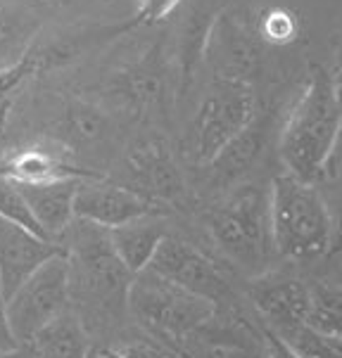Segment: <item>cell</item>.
<instances>
[{"mask_svg":"<svg viewBox=\"0 0 342 358\" xmlns=\"http://www.w3.org/2000/svg\"><path fill=\"white\" fill-rule=\"evenodd\" d=\"M0 218L8 223H15V226H20V228L32 230V233L41 235V238L50 240L46 233H43L39 221H36V216L27 202V197H24L22 187L12 178H5V176H0Z\"/></svg>","mask_w":342,"mask_h":358,"instance_id":"20","label":"cell"},{"mask_svg":"<svg viewBox=\"0 0 342 358\" xmlns=\"http://www.w3.org/2000/svg\"><path fill=\"white\" fill-rule=\"evenodd\" d=\"M83 358H176L152 342H105L86 349Z\"/></svg>","mask_w":342,"mask_h":358,"instance_id":"22","label":"cell"},{"mask_svg":"<svg viewBox=\"0 0 342 358\" xmlns=\"http://www.w3.org/2000/svg\"><path fill=\"white\" fill-rule=\"evenodd\" d=\"M64 250L53 240L0 218V289L10 299L24 280Z\"/></svg>","mask_w":342,"mask_h":358,"instance_id":"10","label":"cell"},{"mask_svg":"<svg viewBox=\"0 0 342 358\" xmlns=\"http://www.w3.org/2000/svg\"><path fill=\"white\" fill-rule=\"evenodd\" d=\"M316 185H323V199H326L328 209L333 214L335 228H338V233H342V131L333 148L331 159L326 164L323 178Z\"/></svg>","mask_w":342,"mask_h":358,"instance_id":"21","label":"cell"},{"mask_svg":"<svg viewBox=\"0 0 342 358\" xmlns=\"http://www.w3.org/2000/svg\"><path fill=\"white\" fill-rule=\"evenodd\" d=\"M145 271L179 285L188 292L212 299L214 304H219L228 294V282H226L221 268L203 250H198L193 242L183 240L179 235L169 233L162 240Z\"/></svg>","mask_w":342,"mask_h":358,"instance_id":"7","label":"cell"},{"mask_svg":"<svg viewBox=\"0 0 342 358\" xmlns=\"http://www.w3.org/2000/svg\"><path fill=\"white\" fill-rule=\"evenodd\" d=\"M78 332H81L78 325H74L71 320H64L60 315L50 327H46L36 337L32 347H41V351L48 358H76V354L83 356L88 347H83V339Z\"/></svg>","mask_w":342,"mask_h":358,"instance_id":"18","label":"cell"},{"mask_svg":"<svg viewBox=\"0 0 342 358\" xmlns=\"http://www.w3.org/2000/svg\"><path fill=\"white\" fill-rule=\"evenodd\" d=\"M340 235H342V233H340Z\"/></svg>","mask_w":342,"mask_h":358,"instance_id":"32","label":"cell"},{"mask_svg":"<svg viewBox=\"0 0 342 358\" xmlns=\"http://www.w3.org/2000/svg\"><path fill=\"white\" fill-rule=\"evenodd\" d=\"M0 358H36L34 347H17L10 351H0Z\"/></svg>","mask_w":342,"mask_h":358,"instance_id":"28","label":"cell"},{"mask_svg":"<svg viewBox=\"0 0 342 358\" xmlns=\"http://www.w3.org/2000/svg\"><path fill=\"white\" fill-rule=\"evenodd\" d=\"M212 238L233 264L252 271L254 275L266 273L268 252L273 250L271 223H268V192L256 187H240L210 216Z\"/></svg>","mask_w":342,"mask_h":358,"instance_id":"4","label":"cell"},{"mask_svg":"<svg viewBox=\"0 0 342 358\" xmlns=\"http://www.w3.org/2000/svg\"><path fill=\"white\" fill-rule=\"evenodd\" d=\"M78 183H81L78 178L50 180V183H36V185L17 183L22 187L24 197H27L29 206H32L43 233L55 242H57V238H62L64 230L76 221L74 197Z\"/></svg>","mask_w":342,"mask_h":358,"instance_id":"11","label":"cell"},{"mask_svg":"<svg viewBox=\"0 0 342 358\" xmlns=\"http://www.w3.org/2000/svg\"><path fill=\"white\" fill-rule=\"evenodd\" d=\"M256 100L249 83L219 78L193 119L191 143L198 164H214L254 124Z\"/></svg>","mask_w":342,"mask_h":358,"instance_id":"5","label":"cell"},{"mask_svg":"<svg viewBox=\"0 0 342 358\" xmlns=\"http://www.w3.org/2000/svg\"><path fill=\"white\" fill-rule=\"evenodd\" d=\"M74 216L76 221L112 230L128 221H136V218L162 216V206L157 204V199L140 195L136 190L105 183V180L86 178L76 187Z\"/></svg>","mask_w":342,"mask_h":358,"instance_id":"8","label":"cell"},{"mask_svg":"<svg viewBox=\"0 0 342 358\" xmlns=\"http://www.w3.org/2000/svg\"><path fill=\"white\" fill-rule=\"evenodd\" d=\"M264 29L273 41H285L292 31H295V24H292L288 12H273V15L266 17Z\"/></svg>","mask_w":342,"mask_h":358,"instance_id":"25","label":"cell"},{"mask_svg":"<svg viewBox=\"0 0 342 358\" xmlns=\"http://www.w3.org/2000/svg\"><path fill=\"white\" fill-rule=\"evenodd\" d=\"M333 45H335L333 48V66L328 69V74H331L335 88H338V93L342 98V29L338 31V38H335Z\"/></svg>","mask_w":342,"mask_h":358,"instance_id":"27","label":"cell"},{"mask_svg":"<svg viewBox=\"0 0 342 358\" xmlns=\"http://www.w3.org/2000/svg\"><path fill=\"white\" fill-rule=\"evenodd\" d=\"M280 337L302 358H342V337L323 335L307 323L280 332Z\"/></svg>","mask_w":342,"mask_h":358,"instance_id":"19","label":"cell"},{"mask_svg":"<svg viewBox=\"0 0 342 358\" xmlns=\"http://www.w3.org/2000/svg\"><path fill=\"white\" fill-rule=\"evenodd\" d=\"M53 55L46 50V48H34L27 52V57L22 59L20 64L15 66H8V69H0V107L10 105V98L15 93H20V90L27 86L29 81H32L34 76H39L43 69H48V66L53 64Z\"/></svg>","mask_w":342,"mask_h":358,"instance_id":"17","label":"cell"},{"mask_svg":"<svg viewBox=\"0 0 342 358\" xmlns=\"http://www.w3.org/2000/svg\"><path fill=\"white\" fill-rule=\"evenodd\" d=\"M0 176L12 178L15 183H50V180H67V178H93V176L78 171V169L67 166L64 162H57L55 157L41 152V150H24V152L5 159L0 164Z\"/></svg>","mask_w":342,"mask_h":358,"instance_id":"14","label":"cell"},{"mask_svg":"<svg viewBox=\"0 0 342 358\" xmlns=\"http://www.w3.org/2000/svg\"><path fill=\"white\" fill-rule=\"evenodd\" d=\"M181 0H138L136 8V24H155L162 22L176 10Z\"/></svg>","mask_w":342,"mask_h":358,"instance_id":"23","label":"cell"},{"mask_svg":"<svg viewBox=\"0 0 342 358\" xmlns=\"http://www.w3.org/2000/svg\"><path fill=\"white\" fill-rule=\"evenodd\" d=\"M41 31V20L29 10L0 3V69L20 64Z\"/></svg>","mask_w":342,"mask_h":358,"instance_id":"13","label":"cell"},{"mask_svg":"<svg viewBox=\"0 0 342 358\" xmlns=\"http://www.w3.org/2000/svg\"><path fill=\"white\" fill-rule=\"evenodd\" d=\"M249 301L273 332H285L307 323L309 285L292 275L261 273L249 282Z\"/></svg>","mask_w":342,"mask_h":358,"instance_id":"9","label":"cell"},{"mask_svg":"<svg viewBox=\"0 0 342 358\" xmlns=\"http://www.w3.org/2000/svg\"><path fill=\"white\" fill-rule=\"evenodd\" d=\"M15 335H12V327H10V320H8V306H5V296H3V289H0V351H10V349H17Z\"/></svg>","mask_w":342,"mask_h":358,"instance_id":"26","label":"cell"},{"mask_svg":"<svg viewBox=\"0 0 342 358\" xmlns=\"http://www.w3.org/2000/svg\"><path fill=\"white\" fill-rule=\"evenodd\" d=\"M328 280H335L342 285V252L331 261V275H328Z\"/></svg>","mask_w":342,"mask_h":358,"instance_id":"29","label":"cell"},{"mask_svg":"<svg viewBox=\"0 0 342 358\" xmlns=\"http://www.w3.org/2000/svg\"><path fill=\"white\" fill-rule=\"evenodd\" d=\"M268 223L273 252L288 261H309L331 252L335 221L316 183H304L288 171L268 187Z\"/></svg>","mask_w":342,"mask_h":358,"instance_id":"2","label":"cell"},{"mask_svg":"<svg viewBox=\"0 0 342 358\" xmlns=\"http://www.w3.org/2000/svg\"><path fill=\"white\" fill-rule=\"evenodd\" d=\"M167 235L169 228L162 216H145L112 228L109 230V242H112L119 261L126 266V271L138 275L150 266L157 247L162 245Z\"/></svg>","mask_w":342,"mask_h":358,"instance_id":"12","label":"cell"},{"mask_svg":"<svg viewBox=\"0 0 342 358\" xmlns=\"http://www.w3.org/2000/svg\"><path fill=\"white\" fill-rule=\"evenodd\" d=\"M126 304L150 332L169 347L183 349L200 327L214 320L217 304L212 299L188 292L155 273H138L128 285Z\"/></svg>","mask_w":342,"mask_h":358,"instance_id":"3","label":"cell"},{"mask_svg":"<svg viewBox=\"0 0 342 358\" xmlns=\"http://www.w3.org/2000/svg\"><path fill=\"white\" fill-rule=\"evenodd\" d=\"M69 287L71 259L69 252L64 250L62 254L46 261L29 280L20 285V289L10 299H5L12 335L20 347H32L46 327H50L60 315H64Z\"/></svg>","mask_w":342,"mask_h":358,"instance_id":"6","label":"cell"},{"mask_svg":"<svg viewBox=\"0 0 342 358\" xmlns=\"http://www.w3.org/2000/svg\"><path fill=\"white\" fill-rule=\"evenodd\" d=\"M5 114H8V105L0 107V131H3V126H5Z\"/></svg>","mask_w":342,"mask_h":358,"instance_id":"30","label":"cell"},{"mask_svg":"<svg viewBox=\"0 0 342 358\" xmlns=\"http://www.w3.org/2000/svg\"><path fill=\"white\" fill-rule=\"evenodd\" d=\"M342 131V98L328 71H314L290 107L280 133L285 171L304 183H319Z\"/></svg>","mask_w":342,"mask_h":358,"instance_id":"1","label":"cell"},{"mask_svg":"<svg viewBox=\"0 0 342 358\" xmlns=\"http://www.w3.org/2000/svg\"><path fill=\"white\" fill-rule=\"evenodd\" d=\"M307 325L323 335L342 337V285L335 280H316L309 285Z\"/></svg>","mask_w":342,"mask_h":358,"instance_id":"15","label":"cell"},{"mask_svg":"<svg viewBox=\"0 0 342 358\" xmlns=\"http://www.w3.org/2000/svg\"><path fill=\"white\" fill-rule=\"evenodd\" d=\"M43 3H50V5H64V3H69V0H43Z\"/></svg>","mask_w":342,"mask_h":358,"instance_id":"31","label":"cell"},{"mask_svg":"<svg viewBox=\"0 0 342 358\" xmlns=\"http://www.w3.org/2000/svg\"><path fill=\"white\" fill-rule=\"evenodd\" d=\"M261 349H264V358H302L278 332L266 325L261 327Z\"/></svg>","mask_w":342,"mask_h":358,"instance_id":"24","label":"cell"},{"mask_svg":"<svg viewBox=\"0 0 342 358\" xmlns=\"http://www.w3.org/2000/svg\"><path fill=\"white\" fill-rule=\"evenodd\" d=\"M131 166L136 169L140 183L148 187L150 192L157 195H174L181 187V178L176 173L174 164L169 162V157L162 152L160 148H148L131 159Z\"/></svg>","mask_w":342,"mask_h":358,"instance_id":"16","label":"cell"}]
</instances>
